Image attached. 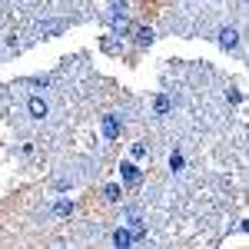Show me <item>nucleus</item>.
<instances>
[{
  "label": "nucleus",
  "mask_w": 249,
  "mask_h": 249,
  "mask_svg": "<svg viewBox=\"0 0 249 249\" xmlns=\"http://www.w3.org/2000/svg\"><path fill=\"white\" fill-rule=\"evenodd\" d=\"M219 47H223V50H236V47H239V30L223 27V30H219Z\"/></svg>",
  "instance_id": "nucleus-1"
},
{
  "label": "nucleus",
  "mask_w": 249,
  "mask_h": 249,
  "mask_svg": "<svg viewBox=\"0 0 249 249\" xmlns=\"http://www.w3.org/2000/svg\"><path fill=\"white\" fill-rule=\"evenodd\" d=\"M27 110H30V116H34V120H43V116H47V100H43V96H30Z\"/></svg>",
  "instance_id": "nucleus-2"
},
{
  "label": "nucleus",
  "mask_w": 249,
  "mask_h": 249,
  "mask_svg": "<svg viewBox=\"0 0 249 249\" xmlns=\"http://www.w3.org/2000/svg\"><path fill=\"white\" fill-rule=\"evenodd\" d=\"M103 136H107V140H116V136H120V120H116L113 113L103 116Z\"/></svg>",
  "instance_id": "nucleus-3"
},
{
  "label": "nucleus",
  "mask_w": 249,
  "mask_h": 249,
  "mask_svg": "<svg viewBox=\"0 0 249 249\" xmlns=\"http://www.w3.org/2000/svg\"><path fill=\"white\" fill-rule=\"evenodd\" d=\"M120 176H123V183H130V186L140 183V170H136L133 163H123V166H120Z\"/></svg>",
  "instance_id": "nucleus-4"
},
{
  "label": "nucleus",
  "mask_w": 249,
  "mask_h": 249,
  "mask_svg": "<svg viewBox=\"0 0 249 249\" xmlns=\"http://www.w3.org/2000/svg\"><path fill=\"white\" fill-rule=\"evenodd\" d=\"M130 243H133V232L126 230V226H120L113 232V246H130Z\"/></svg>",
  "instance_id": "nucleus-5"
},
{
  "label": "nucleus",
  "mask_w": 249,
  "mask_h": 249,
  "mask_svg": "<svg viewBox=\"0 0 249 249\" xmlns=\"http://www.w3.org/2000/svg\"><path fill=\"white\" fill-rule=\"evenodd\" d=\"M136 43H140V47H150V43H153V30H150V27H140V30H136Z\"/></svg>",
  "instance_id": "nucleus-6"
},
{
  "label": "nucleus",
  "mask_w": 249,
  "mask_h": 249,
  "mask_svg": "<svg viewBox=\"0 0 249 249\" xmlns=\"http://www.w3.org/2000/svg\"><path fill=\"white\" fill-rule=\"evenodd\" d=\"M53 213H57V216H67V213H73V203H67V199H60L57 206H53Z\"/></svg>",
  "instance_id": "nucleus-7"
},
{
  "label": "nucleus",
  "mask_w": 249,
  "mask_h": 249,
  "mask_svg": "<svg viewBox=\"0 0 249 249\" xmlns=\"http://www.w3.org/2000/svg\"><path fill=\"white\" fill-rule=\"evenodd\" d=\"M156 113H166V110H170V100H166V96H156Z\"/></svg>",
  "instance_id": "nucleus-8"
},
{
  "label": "nucleus",
  "mask_w": 249,
  "mask_h": 249,
  "mask_svg": "<svg viewBox=\"0 0 249 249\" xmlns=\"http://www.w3.org/2000/svg\"><path fill=\"white\" fill-rule=\"evenodd\" d=\"M107 199H120V186H107Z\"/></svg>",
  "instance_id": "nucleus-9"
},
{
  "label": "nucleus",
  "mask_w": 249,
  "mask_h": 249,
  "mask_svg": "<svg viewBox=\"0 0 249 249\" xmlns=\"http://www.w3.org/2000/svg\"><path fill=\"white\" fill-rule=\"evenodd\" d=\"M133 156H136V160H140V156H146V146H143V143H136V146H133Z\"/></svg>",
  "instance_id": "nucleus-10"
}]
</instances>
